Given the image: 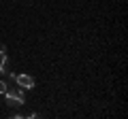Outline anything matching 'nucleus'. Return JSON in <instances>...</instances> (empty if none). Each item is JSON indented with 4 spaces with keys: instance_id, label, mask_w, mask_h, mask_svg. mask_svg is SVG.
<instances>
[{
    "instance_id": "f257e3e1",
    "label": "nucleus",
    "mask_w": 128,
    "mask_h": 119,
    "mask_svg": "<svg viewBox=\"0 0 128 119\" xmlns=\"http://www.w3.org/2000/svg\"><path fill=\"white\" fill-rule=\"evenodd\" d=\"M4 96V102H6V106H11V109H19V106H24V102H26V96H24V89L22 87H13V85H9L6 87V92L2 94Z\"/></svg>"
},
{
    "instance_id": "f03ea898",
    "label": "nucleus",
    "mask_w": 128,
    "mask_h": 119,
    "mask_svg": "<svg viewBox=\"0 0 128 119\" xmlns=\"http://www.w3.org/2000/svg\"><path fill=\"white\" fill-rule=\"evenodd\" d=\"M15 83H17L22 89H32V87H34V79H32L30 74H26V72L15 74Z\"/></svg>"
},
{
    "instance_id": "7ed1b4c3",
    "label": "nucleus",
    "mask_w": 128,
    "mask_h": 119,
    "mask_svg": "<svg viewBox=\"0 0 128 119\" xmlns=\"http://www.w3.org/2000/svg\"><path fill=\"white\" fill-rule=\"evenodd\" d=\"M0 72L2 74L9 72V58H6V53H0Z\"/></svg>"
},
{
    "instance_id": "20e7f679",
    "label": "nucleus",
    "mask_w": 128,
    "mask_h": 119,
    "mask_svg": "<svg viewBox=\"0 0 128 119\" xmlns=\"http://www.w3.org/2000/svg\"><path fill=\"white\" fill-rule=\"evenodd\" d=\"M6 87H9V83H6V81H0V94H4Z\"/></svg>"
}]
</instances>
